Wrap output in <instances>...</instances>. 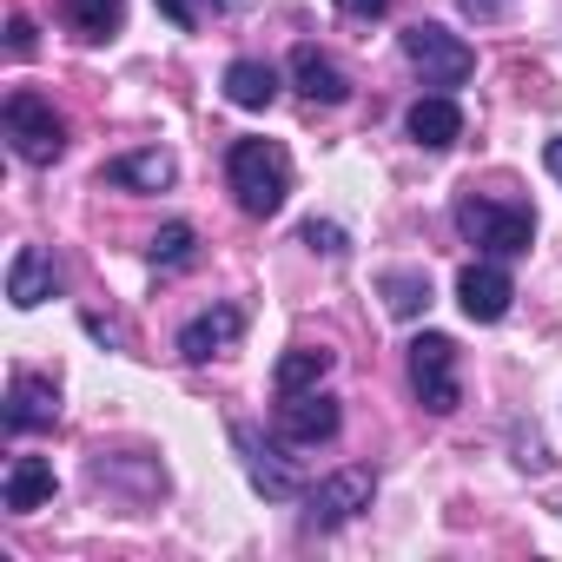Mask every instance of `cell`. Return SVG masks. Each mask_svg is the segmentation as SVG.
<instances>
[{"instance_id": "6", "label": "cell", "mask_w": 562, "mask_h": 562, "mask_svg": "<svg viewBox=\"0 0 562 562\" xmlns=\"http://www.w3.org/2000/svg\"><path fill=\"white\" fill-rule=\"evenodd\" d=\"M371 496H378V476L371 470H338V476H325L318 490H305V522L312 529H338V522H351L358 509H371Z\"/></svg>"}, {"instance_id": "3", "label": "cell", "mask_w": 562, "mask_h": 562, "mask_svg": "<svg viewBox=\"0 0 562 562\" xmlns=\"http://www.w3.org/2000/svg\"><path fill=\"white\" fill-rule=\"evenodd\" d=\"M404 60L424 74V87H463V80L476 74L470 41H457V34H450V27H437V21L404 27Z\"/></svg>"}, {"instance_id": "27", "label": "cell", "mask_w": 562, "mask_h": 562, "mask_svg": "<svg viewBox=\"0 0 562 562\" xmlns=\"http://www.w3.org/2000/svg\"><path fill=\"white\" fill-rule=\"evenodd\" d=\"M463 8H470V14H496V0H463Z\"/></svg>"}, {"instance_id": "2", "label": "cell", "mask_w": 562, "mask_h": 562, "mask_svg": "<svg viewBox=\"0 0 562 562\" xmlns=\"http://www.w3.org/2000/svg\"><path fill=\"white\" fill-rule=\"evenodd\" d=\"M0 126H8V146L27 159V166H54L67 153V120L54 113V100L41 93H8V106H0Z\"/></svg>"}, {"instance_id": "12", "label": "cell", "mask_w": 562, "mask_h": 562, "mask_svg": "<svg viewBox=\"0 0 562 562\" xmlns=\"http://www.w3.org/2000/svg\"><path fill=\"white\" fill-rule=\"evenodd\" d=\"M54 292H60L54 258H47L41 245H21V251H14V265H8V299H14L21 312H34V305H47Z\"/></svg>"}, {"instance_id": "23", "label": "cell", "mask_w": 562, "mask_h": 562, "mask_svg": "<svg viewBox=\"0 0 562 562\" xmlns=\"http://www.w3.org/2000/svg\"><path fill=\"white\" fill-rule=\"evenodd\" d=\"M8 54H14V60H27V54H34V21H27V14H14V21H8Z\"/></svg>"}, {"instance_id": "16", "label": "cell", "mask_w": 562, "mask_h": 562, "mask_svg": "<svg viewBox=\"0 0 562 562\" xmlns=\"http://www.w3.org/2000/svg\"><path fill=\"white\" fill-rule=\"evenodd\" d=\"M331 378V351H312V345H299V351H285L271 364V384H278V397H299V391H318Z\"/></svg>"}, {"instance_id": "8", "label": "cell", "mask_w": 562, "mask_h": 562, "mask_svg": "<svg viewBox=\"0 0 562 562\" xmlns=\"http://www.w3.org/2000/svg\"><path fill=\"white\" fill-rule=\"evenodd\" d=\"M232 443H238V457H245V476H251V490L258 496H271V503H299L305 496V476L285 463V457H278L271 443H258V430H232Z\"/></svg>"}, {"instance_id": "10", "label": "cell", "mask_w": 562, "mask_h": 562, "mask_svg": "<svg viewBox=\"0 0 562 562\" xmlns=\"http://www.w3.org/2000/svg\"><path fill=\"white\" fill-rule=\"evenodd\" d=\"M238 331H245V312H238V305H212V312H199V318L179 331V358H186V364H205V358L232 351Z\"/></svg>"}, {"instance_id": "5", "label": "cell", "mask_w": 562, "mask_h": 562, "mask_svg": "<svg viewBox=\"0 0 562 562\" xmlns=\"http://www.w3.org/2000/svg\"><path fill=\"white\" fill-rule=\"evenodd\" d=\"M411 391H417V404L437 411V417L457 411L463 384H457V345H450L443 331H424V338L411 345Z\"/></svg>"}, {"instance_id": "15", "label": "cell", "mask_w": 562, "mask_h": 562, "mask_svg": "<svg viewBox=\"0 0 562 562\" xmlns=\"http://www.w3.org/2000/svg\"><path fill=\"white\" fill-rule=\"evenodd\" d=\"M172 172H179V166H172V153H159V146H153V153H120V159L106 166V179L126 186V192H166Z\"/></svg>"}, {"instance_id": "18", "label": "cell", "mask_w": 562, "mask_h": 562, "mask_svg": "<svg viewBox=\"0 0 562 562\" xmlns=\"http://www.w3.org/2000/svg\"><path fill=\"white\" fill-rule=\"evenodd\" d=\"M47 496H54V463H47V457H14V470H8V509L27 516V509H41Z\"/></svg>"}, {"instance_id": "25", "label": "cell", "mask_w": 562, "mask_h": 562, "mask_svg": "<svg viewBox=\"0 0 562 562\" xmlns=\"http://www.w3.org/2000/svg\"><path fill=\"white\" fill-rule=\"evenodd\" d=\"M338 8H345V14H351V21H378V14H384V8H391V0H338Z\"/></svg>"}, {"instance_id": "20", "label": "cell", "mask_w": 562, "mask_h": 562, "mask_svg": "<svg viewBox=\"0 0 562 562\" xmlns=\"http://www.w3.org/2000/svg\"><path fill=\"white\" fill-rule=\"evenodd\" d=\"M384 305H391L397 318H417V312L430 305V278H424V271H384Z\"/></svg>"}, {"instance_id": "19", "label": "cell", "mask_w": 562, "mask_h": 562, "mask_svg": "<svg viewBox=\"0 0 562 562\" xmlns=\"http://www.w3.org/2000/svg\"><path fill=\"white\" fill-rule=\"evenodd\" d=\"M67 21L87 34V41H113L126 27V0H67Z\"/></svg>"}, {"instance_id": "1", "label": "cell", "mask_w": 562, "mask_h": 562, "mask_svg": "<svg viewBox=\"0 0 562 562\" xmlns=\"http://www.w3.org/2000/svg\"><path fill=\"white\" fill-rule=\"evenodd\" d=\"M225 179H232L238 212L271 218L278 205L292 199V153L278 146V139H238V146H232V159H225Z\"/></svg>"}, {"instance_id": "7", "label": "cell", "mask_w": 562, "mask_h": 562, "mask_svg": "<svg viewBox=\"0 0 562 562\" xmlns=\"http://www.w3.org/2000/svg\"><path fill=\"white\" fill-rule=\"evenodd\" d=\"M509 299H516V285H509L503 258H483V265H463L457 271V305H463L470 325H496L509 312Z\"/></svg>"}, {"instance_id": "4", "label": "cell", "mask_w": 562, "mask_h": 562, "mask_svg": "<svg viewBox=\"0 0 562 562\" xmlns=\"http://www.w3.org/2000/svg\"><path fill=\"white\" fill-rule=\"evenodd\" d=\"M457 225L470 245H483L490 258H522L529 238H536V218L522 205H496V199H463L457 205Z\"/></svg>"}, {"instance_id": "26", "label": "cell", "mask_w": 562, "mask_h": 562, "mask_svg": "<svg viewBox=\"0 0 562 562\" xmlns=\"http://www.w3.org/2000/svg\"><path fill=\"white\" fill-rule=\"evenodd\" d=\"M542 166H549V172H555V186H562V133H555V139L542 146Z\"/></svg>"}, {"instance_id": "9", "label": "cell", "mask_w": 562, "mask_h": 562, "mask_svg": "<svg viewBox=\"0 0 562 562\" xmlns=\"http://www.w3.org/2000/svg\"><path fill=\"white\" fill-rule=\"evenodd\" d=\"M338 424H345V411L325 391H299V397L278 404V437H285V443H331Z\"/></svg>"}, {"instance_id": "22", "label": "cell", "mask_w": 562, "mask_h": 562, "mask_svg": "<svg viewBox=\"0 0 562 562\" xmlns=\"http://www.w3.org/2000/svg\"><path fill=\"white\" fill-rule=\"evenodd\" d=\"M305 245H312V251H325V258H345V251H351V245H345V232H338V225H318V218L305 225Z\"/></svg>"}, {"instance_id": "11", "label": "cell", "mask_w": 562, "mask_h": 562, "mask_svg": "<svg viewBox=\"0 0 562 562\" xmlns=\"http://www.w3.org/2000/svg\"><path fill=\"white\" fill-rule=\"evenodd\" d=\"M54 417H60V391L47 378H34V371H14V384H8V430L27 437V430H47Z\"/></svg>"}, {"instance_id": "21", "label": "cell", "mask_w": 562, "mask_h": 562, "mask_svg": "<svg viewBox=\"0 0 562 562\" xmlns=\"http://www.w3.org/2000/svg\"><path fill=\"white\" fill-rule=\"evenodd\" d=\"M192 258H199V232L192 225H166L153 238V271H186Z\"/></svg>"}, {"instance_id": "17", "label": "cell", "mask_w": 562, "mask_h": 562, "mask_svg": "<svg viewBox=\"0 0 562 562\" xmlns=\"http://www.w3.org/2000/svg\"><path fill=\"white\" fill-rule=\"evenodd\" d=\"M225 100L245 106V113H265V106L278 100V74H271L265 60H232V67H225Z\"/></svg>"}, {"instance_id": "24", "label": "cell", "mask_w": 562, "mask_h": 562, "mask_svg": "<svg viewBox=\"0 0 562 562\" xmlns=\"http://www.w3.org/2000/svg\"><path fill=\"white\" fill-rule=\"evenodd\" d=\"M159 14H166L172 27H199V8H192V0H159Z\"/></svg>"}, {"instance_id": "14", "label": "cell", "mask_w": 562, "mask_h": 562, "mask_svg": "<svg viewBox=\"0 0 562 562\" xmlns=\"http://www.w3.org/2000/svg\"><path fill=\"white\" fill-rule=\"evenodd\" d=\"M404 126H411V139H417L424 153H443V146H457V139H463V113H457V100H450V93L417 100V106L404 113Z\"/></svg>"}, {"instance_id": "13", "label": "cell", "mask_w": 562, "mask_h": 562, "mask_svg": "<svg viewBox=\"0 0 562 562\" xmlns=\"http://www.w3.org/2000/svg\"><path fill=\"white\" fill-rule=\"evenodd\" d=\"M292 80H299V93H305L312 106H345V100H351L345 67H338L331 54H318V47H299V54H292Z\"/></svg>"}]
</instances>
